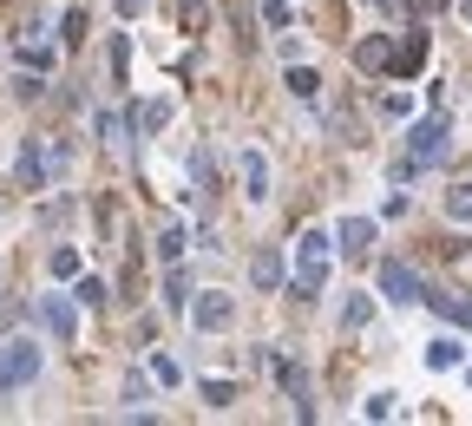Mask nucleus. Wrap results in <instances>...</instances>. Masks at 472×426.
<instances>
[{
    "label": "nucleus",
    "mask_w": 472,
    "mask_h": 426,
    "mask_svg": "<svg viewBox=\"0 0 472 426\" xmlns=\"http://www.w3.org/2000/svg\"><path fill=\"white\" fill-rule=\"evenodd\" d=\"M361 414H367V420H394V414H400V400H394V394H367Z\"/></svg>",
    "instance_id": "26"
},
{
    "label": "nucleus",
    "mask_w": 472,
    "mask_h": 426,
    "mask_svg": "<svg viewBox=\"0 0 472 426\" xmlns=\"http://www.w3.org/2000/svg\"><path fill=\"white\" fill-rule=\"evenodd\" d=\"M354 66H361V73H381V66H394V40H387V33H367V40L354 46Z\"/></svg>",
    "instance_id": "8"
},
{
    "label": "nucleus",
    "mask_w": 472,
    "mask_h": 426,
    "mask_svg": "<svg viewBox=\"0 0 472 426\" xmlns=\"http://www.w3.org/2000/svg\"><path fill=\"white\" fill-rule=\"evenodd\" d=\"M446 7H452V0H407L413 20H427V13H446Z\"/></svg>",
    "instance_id": "31"
},
{
    "label": "nucleus",
    "mask_w": 472,
    "mask_h": 426,
    "mask_svg": "<svg viewBox=\"0 0 472 426\" xmlns=\"http://www.w3.org/2000/svg\"><path fill=\"white\" fill-rule=\"evenodd\" d=\"M164 125H171V99H151V106H131V131H145V138H151V131H164Z\"/></svg>",
    "instance_id": "14"
},
{
    "label": "nucleus",
    "mask_w": 472,
    "mask_h": 426,
    "mask_svg": "<svg viewBox=\"0 0 472 426\" xmlns=\"http://www.w3.org/2000/svg\"><path fill=\"white\" fill-rule=\"evenodd\" d=\"M276 381H282V394L295 400V414H302V420H315V406H309V374H302L295 361H276Z\"/></svg>",
    "instance_id": "7"
},
{
    "label": "nucleus",
    "mask_w": 472,
    "mask_h": 426,
    "mask_svg": "<svg viewBox=\"0 0 472 426\" xmlns=\"http://www.w3.org/2000/svg\"><path fill=\"white\" fill-rule=\"evenodd\" d=\"M249 282H256V288H276V282H282V256H276V249H256V256H249Z\"/></svg>",
    "instance_id": "15"
},
{
    "label": "nucleus",
    "mask_w": 472,
    "mask_h": 426,
    "mask_svg": "<svg viewBox=\"0 0 472 426\" xmlns=\"http://www.w3.org/2000/svg\"><path fill=\"white\" fill-rule=\"evenodd\" d=\"M33 374H40V348H33V341H0V394L27 387Z\"/></svg>",
    "instance_id": "2"
},
{
    "label": "nucleus",
    "mask_w": 472,
    "mask_h": 426,
    "mask_svg": "<svg viewBox=\"0 0 472 426\" xmlns=\"http://www.w3.org/2000/svg\"><path fill=\"white\" fill-rule=\"evenodd\" d=\"M427 302H433V315H440V321L472 328V296H452V288H446V296H427Z\"/></svg>",
    "instance_id": "13"
},
{
    "label": "nucleus",
    "mask_w": 472,
    "mask_h": 426,
    "mask_svg": "<svg viewBox=\"0 0 472 426\" xmlns=\"http://www.w3.org/2000/svg\"><path fill=\"white\" fill-rule=\"evenodd\" d=\"M53 276H79V249H53Z\"/></svg>",
    "instance_id": "30"
},
{
    "label": "nucleus",
    "mask_w": 472,
    "mask_h": 426,
    "mask_svg": "<svg viewBox=\"0 0 472 426\" xmlns=\"http://www.w3.org/2000/svg\"><path fill=\"white\" fill-rule=\"evenodd\" d=\"M177 27L184 33H210V0H177Z\"/></svg>",
    "instance_id": "17"
},
{
    "label": "nucleus",
    "mask_w": 472,
    "mask_h": 426,
    "mask_svg": "<svg viewBox=\"0 0 472 426\" xmlns=\"http://www.w3.org/2000/svg\"><path fill=\"white\" fill-rule=\"evenodd\" d=\"M243 197L249 203L269 197V158H263V151H243Z\"/></svg>",
    "instance_id": "10"
},
{
    "label": "nucleus",
    "mask_w": 472,
    "mask_h": 426,
    "mask_svg": "<svg viewBox=\"0 0 472 426\" xmlns=\"http://www.w3.org/2000/svg\"><path fill=\"white\" fill-rule=\"evenodd\" d=\"M73 296L86 302V309H98V302H106V282H98V276H79V288H73Z\"/></svg>",
    "instance_id": "27"
},
{
    "label": "nucleus",
    "mask_w": 472,
    "mask_h": 426,
    "mask_svg": "<svg viewBox=\"0 0 472 426\" xmlns=\"http://www.w3.org/2000/svg\"><path fill=\"white\" fill-rule=\"evenodd\" d=\"M230 321H236V296H224V288H204V296H191V328L224 335Z\"/></svg>",
    "instance_id": "3"
},
{
    "label": "nucleus",
    "mask_w": 472,
    "mask_h": 426,
    "mask_svg": "<svg viewBox=\"0 0 472 426\" xmlns=\"http://www.w3.org/2000/svg\"><path fill=\"white\" fill-rule=\"evenodd\" d=\"M381 296L394 302V309H413V302L427 296V288H420V276H413L407 263H381Z\"/></svg>",
    "instance_id": "5"
},
{
    "label": "nucleus",
    "mask_w": 472,
    "mask_h": 426,
    "mask_svg": "<svg viewBox=\"0 0 472 426\" xmlns=\"http://www.w3.org/2000/svg\"><path fill=\"white\" fill-rule=\"evenodd\" d=\"M164 302H171V309H191V282H184L177 263H171V276H164Z\"/></svg>",
    "instance_id": "20"
},
{
    "label": "nucleus",
    "mask_w": 472,
    "mask_h": 426,
    "mask_svg": "<svg viewBox=\"0 0 472 426\" xmlns=\"http://www.w3.org/2000/svg\"><path fill=\"white\" fill-rule=\"evenodd\" d=\"M112 73H118V79L131 73V40H125V33H118V40H112Z\"/></svg>",
    "instance_id": "29"
},
{
    "label": "nucleus",
    "mask_w": 472,
    "mask_h": 426,
    "mask_svg": "<svg viewBox=\"0 0 472 426\" xmlns=\"http://www.w3.org/2000/svg\"><path fill=\"white\" fill-rule=\"evenodd\" d=\"M328 256H334V236H328V230H302V236H295V276H289V296H295V302H315V296H322Z\"/></svg>",
    "instance_id": "1"
},
{
    "label": "nucleus",
    "mask_w": 472,
    "mask_h": 426,
    "mask_svg": "<svg viewBox=\"0 0 472 426\" xmlns=\"http://www.w3.org/2000/svg\"><path fill=\"white\" fill-rule=\"evenodd\" d=\"M13 178H20L27 191H46V158H40V145H20V158H13Z\"/></svg>",
    "instance_id": "12"
},
{
    "label": "nucleus",
    "mask_w": 472,
    "mask_h": 426,
    "mask_svg": "<svg viewBox=\"0 0 472 426\" xmlns=\"http://www.w3.org/2000/svg\"><path fill=\"white\" fill-rule=\"evenodd\" d=\"M446 217L452 224H472V184H452L446 191Z\"/></svg>",
    "instance_id": "19"
},
{
    "label": "nucleus",
    "mask_w": 472,
    "mask_h": 426,
    "mask_svg": "<svg viewBox=\"0 0 472 426\" xmlns=\"http://www.w3.org/2000/svg\"><path fill=\"white\" fill-rule=\"evenodd\" d=\"M420 66H427V33H407V40L394 46V73H400V79H413Z\"/></svg>",
    "instance_id": "11"
},
{
    "label": "nucleus",
    "mask_w": 472,
    "mask_h": 426,
    "mask_svg": "<svg viewBox=\"0 0 472 426\" xmlns=\"http://www.w3.org/2000/svg\"><path fill=\"white\" fill-rule=\"evenodd\" d=\"M407 151H413L420 164H433V158L446 151V118H420V125L407 131Z\"/></svg>",
    "instance_id": "6"
},
{
    "label": "nucleus",
    "mask_w": 472,
    "mask_h": 426,
    "mask_svg": "<svg viewBox=\"0 0 472 426\" xmlns=\"http://www.w3.org/2000/svg\"><path fill=\"white\" fill-rule=\"evenodd\" d=\"M158 256H164V263H177V256H184V224H164L158 230Z\"/></svg>",
    "instance_id": "23"
},
{
    "label": "nucleus",
    "mask_w": 472,
    "mask_h": 426,
    "mask_svg": "<svg viewBox=\"0 0 472 426\" xmlns=\"http://www.w3.org/2000/svg\"><path fill=\"white\" fill-rule=\"evenodd\" d=\"M204 400L224 414V406H236V381H204Z\"/></svg>",
    "instance_id": "25"
},
{
    "label": "nucleus",
    "mask_w": 472,
    "mask_h": 426,
    "mask_svg": "<svg viewBox=\"0 0 472 426\" xmlns=\"http://www.w3.org/2000/svg\"><path fill=\"white\" fill-rule=\"evenodd\" d=\"M145 7L151 0H118V20H145Z\"/></svg>",
    "instance_id": "33"
},
{
    "label": "nucleus",
    "mask_w": 472,
    "mask_h": 426,
    "mask_svg": "<svg viewBox=\"0 0 472 426\" xmlns=\"http://www.w3.org/2000/svg\"><path fill=\"white\" fill-rule=\"evenodd\" d=\"M334 243H342L348 256H367V243H374V217H342V230H334Z\"/></svg>",
    "instance_id": "9"
},
{
    "label": "nucleus",
    "mask_w": 472,
    "mask_h": 426,
    "mask_svg": "<svg viewBox=\"0 0 472 426\" xmlns=\"http://www.w3.org/2000/svg\"><path fill=\"white\" fill-rule=\"evenodd\" d=\"M263 20H269V27H289V0H269V7H263Z\"/></svg>",
    "instance_id": "32"
},
{
    "label": "nucleus",
    "mask_w": 472,
    "mask_h": 426,
    "mask_svg": "<svg viewBox=\"0 0 472 426\" xmlns=\"http://www.w3.org/2000/svg\"><path fill=\"white\" fill-rule=\"evenodd\" d=\"M289 92H295V99H315V92H322V79H315V66H289Z\"/></svg>",
    "instance_id": "21"
},
{
    "label": "nucleus",
    "mask_w": 472,
    "mask_h": 426,
    "mask_svg": "<svg viewBox=\"0 0 472 426\" xmlns=\"http://www.w3.org/2000/svg\"><path fill=\"white\" fill-rule=\"evenodd\" d=\"M184 170H191V184H197V191H210V184H216V164H210V151H191V164H184Z\"/></svg>",
    "instance_id": "22"
},
{
    "label": "nucleus",
    "mask_w": 472,
    "mask_h": 426,
    "mask_svg": "<svg viewBox=\"0 0 472 426\" xmlns=\"http://www.w3.org/2000/svg\"><path fill=\"white\" fill-rule=\"evenodd\" d=\"M460 354H466V348H460V341H452V335H440V341H427V367H433V374L460 367Z\"/></svg>",
    "instance_id": "16"
},
{
    "label": "nucleus",
    "mask_w": 472,
    "mask_h": 426,
    "mask_svg": "<svg viewBox=\"0 0 472 426\" xmlns=\"http://www.w3.org/2000/svg\"><path fill=\"white\" fill-rule=\"evenodd\" d=\"M151 381H158V387H177V381H184V367L171 361V354H151Z\"/></svg>",
    "instance_id": "24"
},
{
    "label": "nucleus",
    "mask_w": 472,
    "mask_h": 426,
    "mask_svg": "<svg viewBox=\"0 0 472 426\" xmlns=\"http://www.w3.org/2000/svg\"><path fill=\"white\" fill-rule=\"evenodd\" d=\"M367 7H387V0H367Z\"/></svg>",
    "instance_id": "34"
},
{
    "label": "nucleus",
    "mask_w": 472,
    "mask_h": 426,
    "mask_svg": "<svg viewBox=\"0 0 472 426\" xmlns=\"http://www.w3.org/2000/svg\"><path fill=\"white\" fill-rule=\"evenodd\" d=\"M20 59L33 66V73H46V66H53V46H33V40H27V46H20Z\"/></svg>",
    "instance_id": "28"
},
{
    "label": "nucleus",
    "mask_w": 472,
    "mask_h": 426,
    "mask_svg": "<svg viewBox=\"0 0 472 426\" xmlns=\"http://www.w3.org/2000/svg\"><path fill=\"white\" fill-rule=\"evenodd\" d=\"M367 321H374V302H367V296H348V302H342V328H367Z\"/></svg>",
    "instance_id": "18"
},
{
    "label": "nucleus",
    "mask_w": 472,
    "mask_h": 426,
    "mask_svg": "<svg viewBox=\"0 0 472 426\" xmlns=\"http://www.w3.org/2000/svg\"><path fill=\"white\" fill-rule=\"evenodd\" d=\"M40 328L53 341H73L79 335V296H46L40 302Z\"/></svg>",
    "instance_id": "4"
},
{
    "label": "nucleus",
    "mask_w": 472,
    "mask_h": 426,
    "mask_svg": "<svg viewBox=\"0 0 472 426\" xmlns=\"http://www.w3.org/2000/svg\"><path fill=\"white\" fill-rule=\"evenodd\" d=\"M466 387H472V367H466Z\"/></svg>",
    "instance_id": "35"
}]
</instances>
